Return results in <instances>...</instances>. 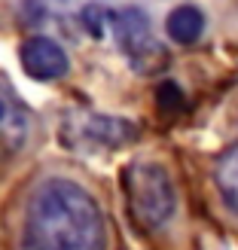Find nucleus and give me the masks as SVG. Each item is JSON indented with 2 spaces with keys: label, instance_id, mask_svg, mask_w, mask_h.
<instances>
[{
  "label": "nucleus",
  "instance_id": "nucleus-1",
  "mask_svg": "<svg viewBox=\"0 0 238 250\" xmlns=\"http://www.w3.org/2000/svg\"><path fill=\"white\" fill-rule=\"evenodd\" d=\"M107 223L95 195L67 177L40 183L22 220V250H104Z\"/></svg>",
  "mask_w": 238,
  "mask_h": 250
},
{
  "label": "nucleus",
  "instance_id": "nucleus-2",
  "mask_svg": "<svg viewBox=\"0 0 238 250\" xmlns=\"http://www.w3.org/2000/svg\"><path fill=\"white\" fill-rule=\"evenodd\" d=\"M125 198L134 223L144 232H159L168 226L177 210V189L168 168L150 159L131 162L125 168Z\"/></svg>",
  "mask_w": 238,
  "mask_h": 250
},
{
  "label": "nucleus",
  "instance_id": "nucleus-3",
  "mask_svg": "<svg viewBox=\"0 0 238 250\" xmlns=\"http://www.w3.org/2000/svg\"><path fill=\"white\" fill-rule=\"evenodd\" d=\"M113 34L122 55L131 61L137 73H156L168 64V52L150 28V19L141 6H125L113 16Z\"/></svg>",
  "mask_w": 238,
  "mask_h": 250
},
{
  "label": "nucleus",
  "instance_id": "nucleus-4",
  "mask_svg": "<svg viewBox=\"0 0 238 250\" xmlns=\"http://www.w3.org/2000/svg\"><path fill=\"white\" fill-rule=\"evenodd\" d=\"M137 125L122 119V116H98V113H83L67 122V141L77 144H92V146H122L134 141Z\"/></svg>",
  "mask_w": 238,
  "mask_h": 250
},
{
  "label": "nucleus",
  "instance_id": "nucleus-5",
  "mask_svg": "<svg viewBox=\"0 0 238 250\" xmlns=\"http://www.w3.org/2000/svg\"><path fill=\"white\" fill-rule=\"evenodd\" d=\"M19 58H22L24 73L34 80H61L70 67L67 52L55 40H49V37H31V40H24Z\"/></svg>",
  "mask_w": 238,
  "mask_h": 250
},
{
  "label": "nucleus",
  "instance_id": "nucleus-6",
  "mask_svg": "<svg viewBox=\"0 0 238 250\" xmlns=\"http://www.w3.org/2000/svg\"><path fill=\"white\" fill-rule=\"evenodd\" d=\"M31 134V116L6 85H0V159L19 153Z\"/></svg>",
  "mask_w": 238,
  "mask_h": 250
},
{
  "label": "nucleus",
  "instance_id": "nucleus-7",
  "mask_svg": "<svg viewBox=\"0 0 238 250\" xmlns=\"http://www.w3.org/2000/svg\"><path fill=\"white\" fill-rule=\"evenodd\" d=\"M214 186L220 192L223 208L232 217H238V144L223 149L220 159L214 162Z\"/></svg>",
  "mask_w": 238,
  "mask_h": 250
},
{
  "label": "nucleus",
  "instance_id": "nucleus-8",
  "mask_svg": "<svg viewBox=\"0 0 238 250\" xmlns=\"http://www.w3.org/2000/svg\"><path fill=\"white\" fill-rule=\"evenodd\" d=\"M165 28H168V37L174 43H180V46H190V43H195L198 37H202V31H205V16H202V9H195V6H177L168 16V21H165Z\"/></svg>",
  "mask_w": 238,
  "mask_h": 250
},
{
  "label": "nucleus",
  "instance_id": "nucleus-9",
  "mask_svg": "<svg viewBox=\"0 0 238 250\" xmlns=\"http://www.w3.org/2000/svg\"><path fill=\"white\" fill-rule=\"evenodd\" d=\"M113 16H116V12H110L107 6H101V3H89V6L83 9V24H86V31H89L95 40H101L107 21H113Z\"/></svg>",
  "mask_w": 238,
  "mask_h": 250
},
{
  "label": "nucleus",
  "instance_id": "nucleus-10",
  "mask_svg": "<svg viewBox=\"0 0 238 250\" xmlns=\"http://www.w3.org/2000/svg\"><path fill=\"white\" fill-rule=\"evenodd\" d=\"M156 101H159V107L165 110V113H177V110L183 107V92H180V85H177V83H162L159 89H156Z\"/></svg>",
  "mask_w": 238,
  "mask_h": 250
}]
</instances>
